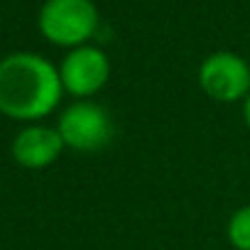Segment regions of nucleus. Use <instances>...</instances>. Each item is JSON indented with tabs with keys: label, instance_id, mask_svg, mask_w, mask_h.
I'll list each match as a JSON object with an SVG mask.
<instances>
[{
	"label": "nucleus",
	"instance_id": "1",
	"mask_svg": "<svg viewBox=\"0 0 250 250\" xmlns=\"http://www.w3.org/2000/svg\"><path fill=\"white\" fill-rule=\"evenodd\" d=\"M64 86L59 69L32 52H15L0 59V113L37 123L57 110Z\"/></svg>",
	"mask_w": 250,
	"mask_h": 250
},
{
	"label": "nucleus",
	"instance_id": "2",
	"mask_svg": "<svg viewBox=\"0 0 250 250\" xmlns=\"http://www.w3.org/2000/svg\"><path fill=\"white\" fill-rule=\"evenodd\" d=\"M98 8L93 0H47L37 25L47 42L57 47H83L98 30Z\"/></svg>",
	"mask_w": 250,
	"mask_h": 250
},
{
	"label": "nucleus",
	"instance_id": "3",
	"mask_svg": "<svg viewBox=\"0 0 250 250\" xmlns=\"http://www.w3.org/2000/svg\"><path fill=\"white\" fill-rule=\"evenodd\" d=\"M57 130L64 140V147L74 152H101L113 140V118L110 113L96 101H74L69 108L62 110Z\"/></svg>",
	"mask_w": 250,
	"mask_h": 250
},
{
	"label": "nucleus",
	"instance_id": "4",
	"mask_svg": "<svg viewBox=\"0 0 250 250\" xmlns=\"http://www.w3.org/2000/svg\"><path fill=\"white\" fill-rule=\"evenodd\" d=\"M199 86L216 103H238L250 93V64L235 52H213L199 66Z\"/></svg>",
	"mask_w": 250,
	"mask_h": 250
},
{
	"label": "nucleus",
	"instance_id": "5",
	"mask_svg": "<svg viewBox=\"0 0 250 250\" xmlns=\"http://www.w3.org/2000/svg\"><path fill=\"white\" fill-rule=\"evenodd\" d=\"M59 79H62L64 93L74 96L76 101H88L108 83L110 59L101 47H93V44L69 49V54L59 64Z\"/></svg>",
	"mask_w": 250,
	"mask_h": 250
},
{
	"label": "nucleus",
	"instance_id": "6",
	"mask_svg": "<svg viewBox=\"0 0 250 250\" xmlns=\"http://www.w3.org/2000/svg\"><path fill=\"white\" fill-rule=\"evenodd\" d=\"M64 152V140L57 128L32 123L13 140V157L25 169H44L54 165Z\"/></svg>",
	"mask_w": 250,
	"mask_h": 250
},
{
	"label": "nucleus",
	"instance_id": "7",
	"mask_svg": "<svg viewBox=\"0 0 250 250\" xmlns=\"http://www.w3.org/2000/svg\"><path fill=\"white\" fill-rule=\"evenodd\" d=\"M226 238L233 250H250V204L230 213L226 223Z\"/></svg>",
	"mask_w": 250,
	"mask_h": 250
},
{
	"label": "nucleus",
	"instance_id": "8",
	"mask_svg": "<svg viewBox=\"0 0 250 250\" xmlns=\"http://www.w3.org/2000/svg\"><path fill=\"white\" fill-rule=\"evenodd\" d=\"M243 120H245L248 130H250V93H248V98L243 101Z\"/></svg>",
	"mask_w": 250,
	"mask_h": 250
}]
</instances>
